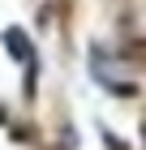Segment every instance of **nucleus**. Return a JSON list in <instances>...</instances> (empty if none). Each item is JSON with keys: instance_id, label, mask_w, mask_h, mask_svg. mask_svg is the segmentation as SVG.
<instances>
[{"instance_id": "obj_1", "label": "nucleus", "mask_w": 146, "mask_h": 150, "mask_svg": "<svg viewBox=\"0 0 146 150\" xmlns=\"http://www.w3.org/2000/svg\"><path fill=\"white\" fill-rule=\"evenodd\" d=\"M4 39H9V52H13V56H17V60H30V52H26V39L17 35V30H9V35H4Z\"/></svg>"}]
</instances>
